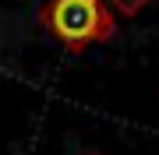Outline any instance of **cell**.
Returning a JSON list of instances; mask_svg holds the SVG:
<instances>
[{
	"mask_svg": "<svg viewBox=\"0 0 159 155\" xmlns=\"http://www.w3.org/2000/svg\"><path fill=\"white\" fill-rule=\"evenodd\" d=\"M43 21L71 53H81L89 42L113 39L117 18L102 0H53L46 4Z\"/></svg>",
	"mask_w": 159,
	"mask_h": 155,
	"instance_id": "cell-1",
	"label": "cell"
},
{
	"mask_svg": "<svg viewBox=\"0 0 159 155\" xmlns=\"http://www.w3.org/2000/svg\"><path fill=\"white\" fill-rule=\"evenodd\" d=\"M102 4H106L113 14H120V18H138L152 0H102Z\"/></svg>",
	"mask_w": 159,
	"mask_h": 155,
	"instance_id": "cell-2",
	"label": "cell"
},
{
	"mask_svg": "<svg viewBox=\"0 0 159 155\" xmlns=\"http://www.w3.org/2000/svg\"><path fill=\"white\" fill-rule=\"evenodd\" d=\"M89 155H99V152H89Z\"/></svg>",
	"mask_w": 159,
	"mask_h": 155,
	"instance_id": "cell-3",
	"label": "cell"
}]
</instances>
